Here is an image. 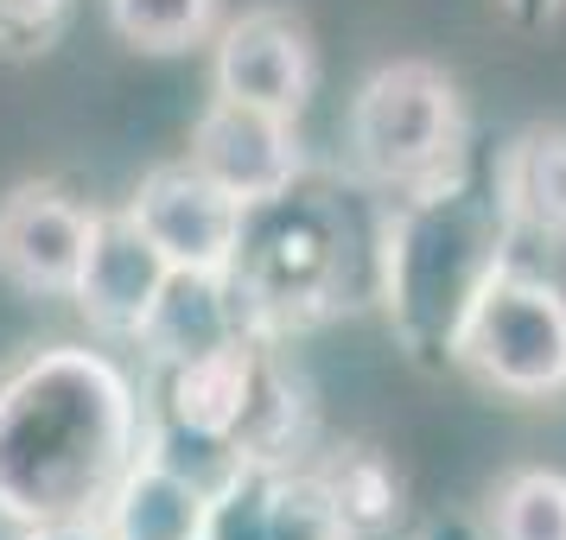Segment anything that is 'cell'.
Masks as SVG:
<instances>
[{
  "label": "cell",
  "mask_w": 566,
  "mask_h": 540,
  "mask_svg": "<svg viewBox=\"0 0 566 540\" xmlns=\"http://www.w3.org/2000/svg\"><path fill=\"white\" fill-rule=\"evenodd\" d=\"M249 331V311H242V293H235L230 274H191V267H172L166 293L154 299L147 325L134 337V350L154 362L159 375L179 369V362H198L223 343H242Z\"/></svg>",
  "instance_id": "11"
},
{
  "label": "cell",
  "mask_w": 566,
  "mask_h": 540,
  "mask_svg": "<svg viewBox=\"0 0 566 540\" xmlns=\"http://www.w3.org/2000/svg\"><path fill=\"white\" fill-rule=\"evenodd\" d=\"M128 210L172 267H191V274H230L235 267L249 204H235L230 191L217 179H205L191 159L154 166L140 179V191L128 198Z\"/></svg>",
  "instance_id": "8"
},
{
  "label": "cell",
  "mask_w": 566,
  "mask_h": 540,
  "mask_svg": "<svg viewBox=\"0 0 566 540\" xmlns=\"http://www.w3.org/2000/svg\"><path fill=\"white\" fill-rule=\"evenodd\" d=\"M325 477H332L337 509H344V521H350L357 540H382L401 521V477H395L388 458H376V452H344L337 464H325Z\"/></svg>",
  "instance_id": "19"
},
{
  "label": "cell",
  "mask_w": 566,
  "mask_h": 540,
  "mask_svg": "<svg viewBox=\"0 0 566 540\" xmlns=\"http://www.w3.org/2000/svg\"><path fill=\"white\" fill-rule=\"evenodd\" d=\"M108 27L147 57L198 52L223 27V0H108Z\"/></svg>",
  "instance_id": "16"
},
{
  "label": "cell",
  "mask_w": 566,
  "mask_h": 540,
  "mask_svg": "<svg viewBox=\"0 0 566 540\" xmlns=\"http://www.w3.org/2000/svg\"><path fill=\"white\" fill-rule=\"evenodd\" d=\"M210 515H217V496L140 452L122 470V484L108 489L103 528L115 540H210Z\"/></svg>",
  "instance_id": "13"
},
{
  "label": "cell",
  "mask_w": 566,
  "mask_h": 540,
  "mask_svg": "<svg viewBox=\"0 0 566 540\" xmlns=\"http://www.w3.org/2000/svg\"><path fill=\"white\" fill-rule=\"evenodd\" d=\"M90 230L96 210H83L64 184H13L0 198V280L27 299H71Z\"/></svg>",
  "instance_id": "9"
},
{
  "label": "cell",
  "mask_w": 566,
  "mask_h": 540,
  "mask_svg": "<svg viewBox=\"0 0 566 540\" xmlns=\"http://www.w3.org/2000/svg\"><path fill=\"white\" fill-rule=\"evenodd\" d=\"M350 166L382 191H427L464 166V103L459 83L427 57L382 64L350 96Z\"/></svg>",
  "instance_id": "4"
},
{
  "label": "cell",
  "mask_w": 566,
  "mask_h": 540,
  "mask_svg": "<svg viewBox=\"0 0 566 540\" xmlns=\"http://www.w3.org/2000/svg\"><path fill=\"white\" fill-rule=\"evenodd\" d=\"M64 20H71V0H0V52L7 57L52 52Z\"/></svg>",
  "instance_id": "20"
},
{
  "label": "cell",
  "mask_w": 566,
  "mask_h": 540,
  "mask_svg": "<svg viewBox=\"0 0 566 540\" xmlns=\"http://www.w3.org/2000/svg\"><path fill=\"white\" fill-rule=\"evenodd\" d=\"M147 458H159L166 470H179L191 484L205 489V496H230L242 477H255V464L242 458V445L223 433H198V426H185L172 413L147 407V445H140Z\"/></svg>",
  "instance_id": "17"
},
{
  "label": "cell",
  "mask_w": 566,
  "mask_h": 540,
  "mask_svg": "<svg viewBox=\"0 0 566 540\" xmlns=\"http://www.w3.org/2000/svg\"><path fill=\"white\" fill-rule=\"evenodd\" d=\"M172 280V261L154 248V235L134 223V210H96V230H90V255L83 274L71 286L77 311L90 318V331L108 343H134L154 299Z\"/></svg>",
  "instance_id": "10"
},
{
  "label": "cell",
  "mask_w": 566,
  "mask_h": 540,
  "mask_svg": "<svg viewBox=\"0 0 566 540\" xmlns=\"http://www.w3.org/2000/svg\"><path fill=\"white\" fill-rule=\"evenodd\" d=\"M230 280L261 343L332 318L344 306V230H337L332 204L300 198V184L286 198L255 204L242 223Z\"/></svg>",
  "instance_id": "3"
},
{
  "label": "cell",
  "mask_w": 566,
  "mask_h": 540,
  "mask_svg": "<svg viewBox=\"0 0 566 540\" xmlns=\"http://www.w3.org/2000/svg\"><path fill=\"white\" fill-rule=\"evenodd\" d=\"M452 362L510 401L566 394V293L541 274L503 267L464 318Z\"/></svg>",
  "instance_id": "5"
},
{
  "label": "cell",
  "mask_w": 566,
  "mask_h": 540,
  "mask_svg": "<svg viewBox=\"0 0 566 540\" xmlns=\"http://www.w3.org/2000/svg\"><path fill=\"white\" fill-rule=\"evenodd\" d=\"M515 223L503 216L496 191L452 179L427 191H401L382 223V306L413 362H452L471 306L510 261Z\"/></svg>",
  "instance_id": "2"
},
{
  "label": "cell",
  "mask_w": 566,
  "mask_h": 540,
  "mask_svg": "<svg viewBox=\"0 0 566 540\" xmlns=\"http://www.w3.org/2000/svg\"><path fill=\"white\" fill-rule=\"evenodd\" d=\"M268 343L261 337H242V343H223L198 362H179L166 369V388H159V413H172L198 433H223V438H242L249 413H255V394H261V375H268Z\"/></svg>",
  "instance_id": "12"
},
{
  "label": "cell",
  "mask_w": 566,
  "mask_h": 540,
  "mask_svg": "<svg viewBox=\"0 0 566 540\" xmlns=\"http://www.w3.org/2000/svg\"><path fill=\"white\" fill-rule=\"evenodd\" d=\"M20 540H115V534L103 528V515H57V521L20 528Z\"/></svg>",
  "instance_id": "21"
},
{
  "label": "cell",
  "mask_w": 566,
  "mask_h": 540,
  "mask_svg": "<svg viewBox=\"0 0 566 540\" xmlns=\"http://www.w3.org/2000/svg\"><path fill=\"white\" fill-rule=\"evenodd\" d=\"M185 159L249 210L268 204V198H286L293 184L306 179V147H300L293 115L230 103V96H210L205 103V115L191 121V153Z\"/></svg>",
  "instance_id": "7"
},
{
  "label": "cell",
  "mask_w": 566,
  "mask_h": 540,
  "mask_svg": "<svg viewBox=\"0 0 566 540\" xmlns=\"http://www.w3.org/2000/svg\"><path fill=\"white\" fill-rule=\"evenodd\" d=\"M312 83H318V45H312L306 20L286 7H255L230 27H217L210 39V96L255 103L300 121V108L312 103Z\"/></svg>",
  "instance_id": "6"
},
{
  "label": "cell",
  "mask_w": 566,
  "mask_h": 540,
  "mask_svg": "<svg viewBox=\"0 0 566 540\" xmlns=\"http://www.w3.org/2000/svg\"><path fill=\"white\" fill-rule=\"evenodd\" d=\"M490 191L515 223V235L566 242V128H522L496 153Z\"/></svg>",
  "instance_id": "14"
},
{
  "label": "cell",
  "mask_w": 566,
  "mask_h": 540,
  "mask_svg": "<svg viewBox=\"0 0 566 540\" xmlns=\"http://www.w3.org/2000/svg\"><path fill=\"white\" fill-rule=\"evenodd\" d=\"M490 534L496 540H566V470L528 464L510 470L490 496Z\"/></svg>",
  "instance_id": "18"
},
{
  "label": "cell",
  "mask_w": 566,
  "mask_h": 540,
  "mask_svg": "<svg viewBox=\"0 0 566 540\" xmlns=\"http://www.w3.org/2000/svg\"><path fill=\"white\" fill-rule=\"evenodd\" d=\"M147 445V401L90 343H45L0 369V521L103 515Z\"/></svg>",
  "instance_id": "1"
},
{
  "label": "cell",
  "mask_w": 566,
  "mask_h": 540,
  "mask_svg": "<svg viewBox=\"0 0 566 540\" xmlns=\"http://www.w3.org/2000/svg\"><path fill=\"white\" fill-rule=\"evenodd\" d=\"M496 7H503V20H510L515 32H547L560 20L566 0H496Z\"/></svg>",
  "instance_id": "22"
},
{
  "label": "cell",
  "mask_w": 566,
  "mask_h": 540,
  "mask_svg": "<svg viewBox=\"0 0 566 540\" xmlns=\"http://www.w3.org/2000/svg\"><path fill=\"white\" fill-rule=\"evenodd\" d=\"M261 540H357L325 470H261Z\"/></svg>",
  "instance_id": "15"
}]
</instances>
